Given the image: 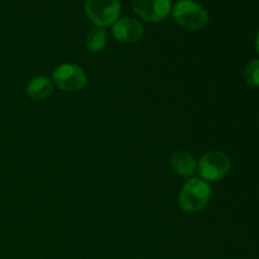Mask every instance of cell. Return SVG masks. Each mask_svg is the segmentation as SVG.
<instances>
[{
	"label": "cell",
	"mask_w": 259,
	"mask_h": 259,
	"mask_svg": "<svg viewBox=\"0 0 259 259\" xmlns=\"http://www.w3.org/2000/svg\"><path fill=\"white\" fill-rule=\"evenodd\" d=\"M133 9L147 22H162L171 12V0H133Z\"/></svg>",
	"instance_id": "cell-6"
},
{
	"label": "cell",
	"mask_w": 259,
	"mask_h": 259,
	"mask_svg": "<svg viewBox=\"0 0 259 259\" xmlns=\"http://www.w3.org/2000/svg\"><path fill=\"white\" fill-rule=\"evenodd\" d=\"M245 82L253 88H259V58L250 61L244 70Z\"/></svg>",
	"instance_id": "cell-11"
},
{
	"label": "cell",
	"mask_w": 259,
	"mask_h": 259,
	"mask_svg": "<svg viewBox=\"0 0 259 259\" xmlns=\"http://www.w3.org/2000/svg\"><path fill=\"white\" fill-rule=\"evenodd\" d=\"M53 81L62 91L75 93L85 88L88 83V76L80 66L63 63L53 71Z\"/></svg>",
	"instance_id": "cell-5"
},
{
	"label": "cell",
	"mask_w": 259,
	"mask_h": 259,
	"mask_svg": "<svg viewBox=\"0 0 259 259\" xmlns=\"http://www.w3.org/2000/svg\"><path fill=\"white\" fill-rule=\"evenodd\" d=\"M232 161L224 152L211 151L205 153L197 162V172L204 181H219L230 171Z\"/></svg>",
	"instance_id": "cell-3"
},
{
	"label": "cell",
	"mask_w": 259,
	"mask_h": 259,
	"mask_svg": "<svg viewBox=\"0 0 259 259\" xmlns=\"http://www.w3.org/2000/svg\"><path fill=\"white\" fill-rule=\"evenodd\" d=\"M172 15L177 24L192 30L201 29L209 23L206 10L192 0H180L172 9Z\"/></svg>",
	"instance_id": "cell-2"
},
{
	"label": "cell",
	"mask_w": 259,
	"mask_h": 259,
	"mask_svg": "<svg viewBox=\"0 0 259 259\" xmlns=\"http://www.w3.org/2000/svg\"><path fill=\"white\" fill-rule=\"evenodd\" d=\"M172 168L182 177H192L197 172V162L186 151H175L169 159Z\"/></svg>",
	"instance_id": "cell-8"
},
{
	"label": "cell",
	"mask_w": 259,
	"mask_h": 259,
	"mask_svg": "<svg viewBox=\"0 0 259 259\" xmlns=\"http://www.w3.org/2000/svg\"><path fill=\"white\" fill-rule=\"evenodd\" d=\"M144 33V28L139 20L133 18L118 19L113 24V35L120 42H138Z\"/></svg>",
	"instance_id": "cell-7"
},
{
	"label": "cell",
	"mask_w": 259,
	"mask_h": 259,
	"mask_svg": "<svg viewBox=\"0 0 259 259\" xmlns=\"http://www.w3.org/2000/svg\"><path fill=\"white\" fill-rule=\"evenodd\" d=\"M85 10L89 19L96 27L105 28L114 24L120 14L119 0H86Z\"/></svg>",
	"instance_id": "cell-4"
},
{
	"label": "cell",
	"mask_w": 259,
	"mask_h": 259,
	"mask_svg": "<svg viewBox=\"0 0 259 259\" xmlns=\"http://www.w3.org/2000/svg\"><path fill=\"white\" fill-rule=\"evenodd\" d=\"M106 46V32L104 28L95 27L86 35V47L90 52H100Z\"/></svg>",
	"instance_id": "cell-10"
},
{
	"label": "cell",
	"mask_w": 259,
	"mask_h": 259,
	"mask_svg": "<svg viewBox=\"0 0 259 259\" xmlns=\"http://www.w3.org/2000/svg\"><path fill=\"white\" fill-rule=\"evenodd\" d=\"M25 91H27V95L33 100H45L52 94L53 83L46 76H37L30 80Z\"/></svg>",
	"instance_id": "cell-9"
},
{
	"label": "cell",
	"mask_w": 259,
	"mask_h": 259,
	"mask_svg": "<svg viewBox=\"0 0 259 259\" xmlns=\"http://www.w3.org/2000/svg\"><path fill=\"white\" fill-rule=\"evenodd\" d=\"M255 48H257V52L259 53V30H258L257 38H255Z\"/></svg>",
	"instance_id": "cell-12"
},
{
	"label": "cell",
	"mask_w": 259,
	"mask_h": 259,
	"mask_svg": "<svg viewBox=\"0 0 259 259\" xmlns=\"http://www.w3.org/2000/svg\"><path fill=\"white\" fill-rule=\"evenodd\" d=\"M211 197V187L202 179L191 177L185 182L179 196V205L185 212L194 214L204 209Z\"/></svg>",
	"instance_id": "cell-1"
}]
</instances>
